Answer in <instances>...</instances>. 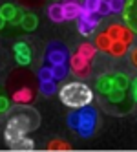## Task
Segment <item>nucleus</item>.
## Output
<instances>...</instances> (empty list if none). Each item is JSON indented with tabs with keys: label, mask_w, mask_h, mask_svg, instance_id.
Instances as JSON below:
<instances>
[{
	"label": "nucleus",
	"mask_w": 137,
	"mask_h": 152,
	"mask_svg": "<svg viewBox=\"0 0 137 152\" xmlns=\"http://www.w3.org/2000/svg\"><path fill=\"white\" fill-rule=\"evenodd\" d=\"M132 79L121 72H104L95 79V92L101 108L110 115H126L133 110Z\"/></svg>",
	"instance_id": "nucleus-1"
},
{
	"label": "nucleus",
	"mask_w": 137,
	"mask_h": 152,
	"mask_svg": "<svg viewBox=\"0 0 137 152\" xmlns=\"http://www.w3.org/2000/svg\"><path fill=\"white\" fill-rule=\"evenodd\" d=\"M93 44L104 55H110L113 59H121L124 55H128L130 48L135 44V33L126 24L112 22L95 35Z\"/></svg>",
	"instance_id": "nucleus-2"
},
{
	"label": "nucleus",
	"mask_w": 137,
	"mask_h": 152,
	"mask_svg": "<svg viewBox=\"0 0 137 152\" xmlns=\"http://www.w3.org/2000/svg\"><path fill=\"white\" fill-rule=\"evenodd\" d=\"M70 57L71 53L68 46L60 40H51L46 44L42 55V66L37 72L38 81H64L70 72Z\"/></svg>",
	"instance_id": "nucleus-3"
},
{
	"label": "nucleus",
	"mask_w": 137,
	"mask_h": 152,
	"mask_svg": "<svg viewBox=\"0 0 137 152\" xmlns=\"http://www.w3.org/2000/svg\"><path fill=\"white\" fill-rule=\"evenodd\" d=\"M40 126V114L29 104H17L9 115L6 130H4V139L7 145H13L20 137L28 136Z\"/></svg>",
	"instance_id": "nucleus-4"
},
{
	"label": "nucleus",
	"mask_w": 137,
	"mask_h": 152,
	"mask_svg": "<svg viewBox=\"0 0 137 152\" xmlns=\"http://www.w3.org/2000/svg\"><path fill=\"white\" fill-rule=\"evenodd\" d=\"M7 88L11 92V99L17 104H29L35 99L38 90V79L35 83V73H31L26 66H20L9 73Z\"/></svg>",
	"instance_id": "nucleus-5"
},
{
	"label": "nucleus",
	"mask_w": 137,
	"mask_h": 152,
	"mask_svg": "<svg viewBox=\"0 0 137 152\" xmlns=\"http://www.w3.org/2000/svg\"><path fill=\"white\" fill-rule=\"evenodd\" d=\"M66 123L79 137L88 139L95 134L97 128H99V112H97V108H93L91 104L73 108L66 117Z\"/></svg>",
	"instance_id": "nucleus-6"
},
{
	"label": "nucleus",
	"mask_w": 137,
	"mask_h": 152,
	"mask_svg": "<svg viewBox=\"0 0 137 152\" xmlns=\"http://www.w3.org/2000/svg\"><path fill=\"white\" fill-rule=\"evenodd\" d=\"M97 46L82 42L70 57V72L77 79H88L93 75V61L97 57Z\"/></svg>",
	"instance_id": "nucleus-7"
},
{
	"label": "nucleus",
	"mask_w": 137,
	"mask_h": 152,
	"mask_svg": "<svg viewBox=\"0 0 137 152\" xmlns=\"http://www.w3.org/2000/svg\"><path fill=\"white\" fill-rule=\"evenodd\" d=\"M93 95H95L93 90L82 81H70V83H64L59 88L60 101L68 108H80V106L91 104Z\"/></svg>",
	"instance_id": "nucleus-8"
},
{
	"label": "nucleus",
	"mask_w": 137,
	"mask_h": 152,
	"mask_svg": "<svg viewBox=\"0 0 137 152\" xmlns=\"http://www.w3.org/2000/svg\"><path fill=\"white\" fill-rule=\"evenodd\" d=\"M82 9V2L79 0H59L48 6V18L51 22H68V20H77Z\"/></svg>",
	"instance_id": "nucleus-9"
},
{
	"label": "nucleus",
	"mask_w": 137,
	"mask_h": 152,
	"mask_svg": "<svg viewBox=\"0 0 137 152\" xmlns=\"http://www.w3.org/2000/svg\"><path fill=\"white\" fill-rule=\"evenodd\" d=\"M101 20H102L101 15L88 13V11H84V9H80V15L77 18V31L82 37H90V35H93L97 31Z\"/></svg>",
	"instance_id": "nucleus-10"
},
{
	"label": "nucleus",
	"mask_w": 137,
	"mask_h": 152,
	"mask_svg": "<svg viewBox=\"0 0 137 152\" xmlns=\"http://www.w3.org/2000/svg\"><path fill=\"white\" fill-rule=\"evenodd\" d=\"M13 55L18 66H28V64H31V59H33V51L28 46V42L18 40L13 46Z\"/></svg>",
	"instance_id": "nucleus-11"
},
{
	"label": "nucleus",
	"mask_w": 137,
	"mask_h": 152,
	"mask_svg": "<svg viewBox=\"0 0 137 152\" xmlns=\"http://www.w3.org/2000/svg\"><path fill=\"white\" fill-rule=\"evenodd\" d=\"M123 18L124 24L137 35V0H126L123 9Z\"/></svg>",
	"instance_id": "nucleus-12"
},
{
	"label": "nucleus",
	"mask_w": 137,
	"mask_h": 152,
	"mask_svg": "<svg viewBox=\"0 0 137 152\" xmlns=\"http://www.w3.org/2000/svg\"><path fill=\"white\" fill-rule=\"evenodd\" d=\"M0 15H2L4 20L9 24H20L22 22V17H24V13L20 11V7L13 6V4H4L0 7Z\"/></svg>",
	"instance_id": "nucleus-13"
},
{
	"label": "nucleus",
	"mask_w": 137,
	"mask_h": 152,
	"mask_svg": "<svg viewBox=\"0 0 137 152\" xmlns=\"http://www.w3.org/2000/svg\"><path fill=\"white\" fill-rule=\"evenodd\" d=\"M82 9L88 13H97L101 17H106L110 13L108 0H82Z\"/></svg>",
	"instance_id": "nucleus-14"
},
{
	"label": "nucleus",
	"mask_w": 137,
	"mask_h": 152,
	"mask_svg": "<svg viewBox=\"0 0 137 152\" xmlns=\"http://www.w3.org/2000/svg\"><path fill=\"white\" fill-rule=\"evenodd\" d=\"M38 92L42 95H46V97H51L53 94L59 92L57 81H38Z\"/></svg>",
	"instance_id": "nucleus-15"
},
{
	"label": "nucleus",
	"mask_w": 137,
	"mask_h": 152,
	"mask_svg": "<svg viewBox=\"0 0 137 152\" xmlns=\"http://www.w3.org/2000/svg\"><path fill=\"white\" fill-rule=\"evenodd\" d=\"M13 150H31V148H35V143H33V139L24 136V137H20L18 141H15L13 145H9Z\"/></svg>",
	"instance_id": "nucleus-16"
},
{
	"label": "nucleus",
	"mask_w": 137,
	"mask_h": 152,
	"mask_svg": "<svg viewBox=\"0 0 137 152\" xmlns=\"http://www.w3.org/2000/svg\"><path fill=\"white\" fill-rule=\"evenodd\" d=\"M20 26H22L26 31H33V29L38 26V18H37V15H33V13H26V15L22 17V22H20Z\"/></svg>",
	"instance_id": "nucleus-17"
},
{
	"label": "nucleus",
	"mask_w": 137,
	"mask_h": 152,
	"mask_svg": "<svg viewBox=\"0 0 137 152\" xmlns=\"http://www.w3.org/2000/svg\"><path fill=\"white\" fill-rule=\"evenodd\" d=\"M46 148L48 150H70L71 148V145L70 143H66V141H62V139H51V141H48V145H46Z\"/></svg>",
	"instance_id": "nucleus-18"
},
{
	"label": "nucleus",
	"mask_w": 137,
	"mask_h": 152,
	"mask_svg": "<svg viewBox=\"0 0 137 152\" xmlns=\"http://www.w3.org/2000/svg\"><path fill=\"white\" fill-rule=\"evenodd\" d=\"M124 4H126V0H108V7H110V13H115V15L123 13V9H124Z\"/></svg>",
	"instance_id": "nucleus-19"
},
{
	"label": "nucleus",
	"mask_w": 137,
	"mask_h": 152,
	"mask_svg": "<svg viewBox=\"0 0 137 152\" xmlns=\"http://www.w3.org/2000/svg\"><path fill=\"white\" fill-rule=\"evenodd\" d=\"M46 0H18V4L22 7H28V9H38L44 6Z\"/></svg>",
	"instance_id": "nucleus-20"
},
{
	"label": "nucleus",
	"mask_w": 137,
	"mask_h": 152,
	"mask_svg": "<svg viewBox=\"0 0 137 152\" xmlns=\"http://www.w3.org/2000/svg\"><path fill=\"white\" fill-rule=\"evenodd\" d=\"M128 59H130V64L137 70V44H133L128 51Z\"/></svg>",
	"instance_id": "nucleus-21"
},
{
	"label": "nucleus",
	"mask_w": 137,
	"mask_h": 152,
	"mask_svg": "<svg viewBox=\"0 0 137 152\" xmlns=\"http://www.w3.org/2000/svg\"><path fill=\"white\" fill-rule=\"evenodd\" d=\"M9 110H11V101H9L7 97L2 95V97H0V112L6 114V112H9Z\"/></svg>",
	"instance_id": "nucleus-22"
},
{
	"label": "nucleus",
	"mask_w": 137,
	"mask_h": 152,
	"mask_svg": "<svg viewBox=\"0 0 137 152\" xmlns=\"http://www.w3.org/2000/svg\"><path fill=\"white\" fill-rule=\"evenodd\" d=\"M130 88H132V97H133V101H135V104H137V77L132 79Z\"/></svg>",
	"instance_id": "nucleus-23"
},
{
	"label": "nucleus",
	"mask_w": 137,
	"mask_h": 152,
	"mask_svg": "<svg viewBox=\"0 0 137 152\" xmlns=\"http://www.w3.org/2000/svg\"><path fill=\"white\" fill-rule=\"evenodd\" d=\"M4 24H6V20H4V17H2V15H0V29L4 28Z\"/></svg>",
	"instance_id": "nucleus-24"
}]
</instances>
